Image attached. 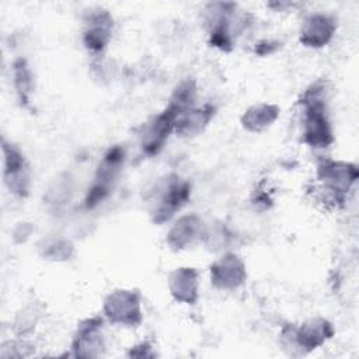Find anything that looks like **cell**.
I'll return each mask as SVG.
<instances>
[{
	"instance_id": "obj_11",
	"label": "cell",
	"mask_w": 359,
	"mask_h": 359,
	"mask_svg": "<svg viewBox=\"0 0 359 359\" xmlns=\"http://www.w3.org/2000/svg\"><path fill=\"white\" fill-rule=\"evenodd\" d=\"M212 115H213V109L209 107L194 109V111H185L180 116L178 122L175 123L177 132L184 135L196 133L209 122Z\"/></svg>"
},
{
	"instance_id": "obj_7",
	"label": "cell",
	"mask_w": 359,
	"mask_h": 359,
	"mask_svg": "<svg viewBox=\"0 0 359 359\" xmlns=\"http://www.w3.org/2000/svg\"><path fill=\"white\" fill-rule=\"evenodd\" d=\"M189 185L185 182L172 181L168 184L165 194L161 196L160 203L156 210V222H164L170 219L188 199Z\"/></svg>"
},
{
	"instance_id": "obj_15",
	"label": "cell",
	"mask_w": 359,
	"mask_h": 359,
	"mask_svg": "<svg viewBox=\"0 0 359 359\" xmlns=\"http://www.w3.org/2000/svg\"><path fill=\"white\" fill-rule=\"evenodd\" d=\"M195 234V223H194V217H184L182 220H180L177 223V226L172 229V231L170 233V240H177L175 244L182 247L187 243L191 241V238Z\"/></svg>"
},
{
	"instance_id": "obj_1",
	"label": "cell",
	"mask_w": 359,
	"mask_h": 359,
	"mask_svg": "<svg viewBox=\"0 0 359 359\" xmlns=\"http://www.w3.org/2000/svg\"><path fill=\"white\" fill-rule=\"evenodd\" d=\"M195 97V88L191 81H184L174 93L170 105L163 114L154 118L149 125L143 137V150L147 154H156L168 136L172 126H175L178 116H181Z\"/></svg>"
},
{
	"instance_id": "obj_16",
	"label": "cell",
	"mask_w": 359,
	"mask_h": 359,
	"mask_svg": "<svg viewBox=\"0 0 359 359\" xmlns=\"http://www.w3.org/2000/svg\"><path fill=\"white\" fill-rule=\"evenodd\" d=\"M15 83H17V88L18 93L21 94V100H27V94L29 93V87H31V76L29 72L27 70V66L24 63V60H18L15 63Z\"/></svg>"
},
{
	"instance_id": "obj_10",
	"label": "cell",
	"mask_w": 359,
	"mask_h": 359,
	"mask_svg": "<svg viewBox=\"0 0 359 359\" xmlns=\"http://www.w3.org/2000/svg\"><path fill=\"white\" fill-rule=\"evenodd\" d=\"M172 294L182 302L192 303L196 299V273L192 268L178 269L171 279Z\"/></svg>"
},
{
	"instance_id": "obj_5",
	"label": "cell",
	"mask_w": 359,
	"mask_h": 359,
	"mask_svg": "<svg viewBox=\"0 0 359 359\" xmlns=\"http://www.w3.org/2000/svg\"><path fill=\"white\" fill-rule=\"evenodd\" d=\"M320 177L337 195L346 192L358 178V170L355 165L345 163H324L318 167Z\"/></svg>"
},
{
	"instance_id": "obj_9",
	"label": "cell",
	"mask_w": 359,
	"mask_h": 359,
	"mask_svg": "<svg viewBox=\"0 0 359 359\" xmlns=\"http://www.w3.org/2000/svg\"><path fill=\"white\" fill-rule=\"evenodd\" d=\"M4 154H6V182L8 184L10 189L22 195L27 189L24 158L15 149L8 147L6 143H4Z\"/></svg>"
},
{
	"instance_id": "obj_12",
	"label": "cell",
	"mask_w": 359,
	"mask_h": 359,
	"mask_svg": "<svg viewBox=\"0 0 359 359\" xmlns=\"http://www.w3.org/2000/svg\"><path fill=\"white\" fill-rule=\"evenodd\" d=\"M107 15H95L90 21V28L86 31V45L94 50H100L105 46L108 36H109V27H111V20L105 21Z\"/></svg>"
},
{
	"instance_id": "obj_8",
	"label": "cell",
	"mask_w": 359,
	"mask_h": 359,
	"mask_svg": "<svg viewBox=\"0 0 359 359\" xmlns=\"http://www.w3.org/2000/svg\"><path fill=\"white\" fill-rule=\"evenodd\" d=\"M244 266L234 255H229L212 266V282L219 287H236L244 279Z\"/></svg>"
},
{
	"instance_id": "obj_4",
	"label": "cell",
	"mask_w": 359,
	"mask_h": 359,
	"mask_svg": "<svg viewBox=\"0 0 359 359\" xmlns=\"http://www.w3.org/2000/svg\"><path fill=\"white\" fill-rule=\"evenodd\" d=\"M105 311L114 323L137 324L140 321L137 296L126 290L112 293L105 302Z\"/></svg>"
},
{
	"instance_id": "obj_2",
	"label": "cell",
	"mask_w": 359,
	"mask_h": 359,
	"mask_svg": "<svg viewBox=\"0 0 359 359\" xmlns=\"http://www.w3.org/2000/svg\"><path fill=\"white\" fill-rule=\"evenodd\" d=\"M318 86L307 90L303 98L304 105V140L313 147H325L332 140L327 109Z\"/></svg>"
},
{
	"instance_id": "obj_14",
	"label": "cell",
	"mask_w": 359,
	"mask_h": 359,
	"mask_svg": "<svg viewBox=\"0 0 359 359\" xmlns=\"http://www.w3.org/2000/svg\"><path fill=\"white\" fill-rule=\"evenodd\" d=\"M328 328L330 325L325 321H321V324H317V321H311L310 324L302 327V330L297 334V339L302 345L314 348L327 338Z\"/></svg>"
},
{
	"instance_id": "obj_3",
	"label": "cell",
	"mask_w": 359,
	"mask_h": 359,
	"mask_svg": "<svg viewBox=\"0 0 359 359\" xmlns=\"http://www.w3.org/2000/svg\"><path fill=\"white\" fill-rule=\"evenodd\" d=\"M123 157L125 151L121 147L109 149L108 153L104 156L98 167L93 187L88 189V195L86 198L87 208H94L97 203H100V201H102L109 194L112 181L115 180L119 171Z\"/></svg>"
},
{
	"instance_id": "obj_6",
	"label": "cell",
	"mask_w": 359,
	"mask_h": 359,
	"mask_svg": "<svg viewBox=\"0 0 359 359\" xmlns=\"http://www.w3.org/2000/svg\"><path fill=\"white\" fill-rule=\"evenodd\" d=\"M334 29L335 24L328 15H310L302 27V42L309 46H321L328 42Z\"/></svg>"
},
{
	"instance_id": "obj_13",
	"label": "cell",
	"mask_w": 359,
	"mask_h": 359,
	"mask_svg": "<svg viewBox=\"0 0 359 359\" xmlns=\"http://www.w3.org/2000/svg\"><path fill=\"white\" fill-rule=\"evenodd\" d=\"M278 108L266 104H259L247 111V114L243 118L244 126L250 130H259L268 125L276 118Z\"/></svg>"
}]
</instances>
